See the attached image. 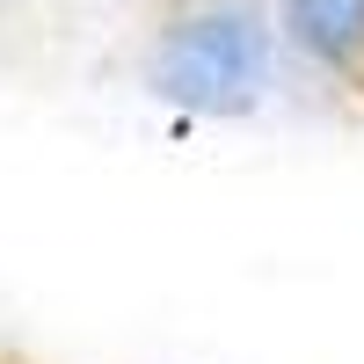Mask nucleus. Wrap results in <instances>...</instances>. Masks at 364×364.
Instances as JSON below:
<instances>
[{
    "instance_id": "nucleus-1",
    "label": "nucleus",
    "mask_w": 364,
    "mask_h": 364,
    "mask_svg": "<svg viewBox=\"0 0 364 364\" xmlns=\"http://www.w3.org/2000/svg\"><path fill=\"white\" fill-rule=\"evenodd\" d=\"M139 80L190 124H248L284 87V44L269 0H161Z\"/></svg>"
},
{
    "instance_id": "nucleus-2",
    "label": "nucleus",
    "mask_w": 364,
    "mask_h": 364,
    "mask_svg": "<svg viewBox=\"0 0 364 364\" xmlns=\"http://www.w3.org/2000/svg\"><path fill=\"white\" fill-rule=\"evenodd\" d=\"M269 22L284 66L336 95H364V0H269Z\"/></svg>"
}]
</instances>
